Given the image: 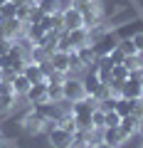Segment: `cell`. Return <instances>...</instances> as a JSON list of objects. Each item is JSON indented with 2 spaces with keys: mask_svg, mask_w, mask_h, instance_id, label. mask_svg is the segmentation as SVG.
<instances>
[{
  "mask_svg": "<svg viewBox=\"0 0 143 148\" xmlns=\"http://www.w3.org/2000/svg\"><path fill=\"white\" fill-rule=\"evenodd\" d=\"M62 91H64V99L67 101H79V99H84L86 96V91H84V82L79 79V77H67V79L62 82Z\"/></svg>",
  "mask_w": 143,
  "mask_h": 148,
  "instance_id": "1",
  "label": "cell"
},
{
  "mask_svg": "<svg viewBox=\"0 0 143 148\" xmlns=\"http://www.w3.org/2000/svg\"><path fill=\"white\" fill-rule=\"evenodd\" d=\"M20 128L25 133H30V136H37V133H42V128H44V119L40 116V114H35V111H27L25 116L20 119Z\"/></svg>",
  "mask_w": 143,
  "mask_h": 148,
  "instance_id": "2",
  "label": "cell"
},
{
  "mask_svg": "<svg viewBox=\"0 0 143 148\" xmlns=\"http://www.w3.org/2000/svg\"><path fill=\"white\" fill-rule=\"evenodd\" d=\"M94 52H96V57H109L111 54V49H116L118 47V37H116V32H106L104 37H99L94 45Z\"/></svg>",
  "mask_w": 143,
  "mask_h": 148,
  "instance_id": "3",
  "label": "cell"
},
{
  "mask_svg": "<svg viewBox=\"0 0 143 148\" xmlns=\"http://www.w3.org/2000/svg\"><path fill=\"white\" fill-rule=\"evenodd\" d=\"M62 25L64 30H79V27H84V15H81L79 8L69 5L62 10Z\"/></svg>",
  "mask_w": 143,
  "mask_h": 148,
  "instance_id": "4",
  "label": "cell"
},
{
  "mask_svg": "<svg viewBox=\"0 0 143 148\" xmlns=\"http://www.w3.org/2000/svg\"><path fill=\"white\" fill-rule=\"evenodd\" d=\"M72 136H74V133H69V131H64V128L54 126L52 131L47 133V141H49L52 148H72Z\"/></svg>",
  "mask_w": 143,
  "mask_h": 148,
  "instance_id": "5",
  "label": "cell"
},
{
  "mask_svg": "<svg viewBox=\"0 0 143 148\" xmlns=\"http://www.w3.org/2000/svg\"><path fill=\"white\" fill-rule=\"evenodd\" d=\"M101 141L109 143L111 148H121L123 143L128 141V136H126L118 126H114V128H104V131H101Z\"/></svg>",
  "mask_w": 143,
  "mask_h": 148,
  "instance_id": "6",
  "label": "cell"
},
{
  "mask_svg": "<svg viewBox=\"0 0 143 148\" xmlns=\"http://www.w3.org/2000/svg\"><path fill=\"white\" fill-rule=\"evenodd\" d=\"M96 72V77H99L101 82H104V84H109V82H111V72H114V62L109 57H99L96 59V64L94 67H91Z\"/></svg>",
  "mask_w": 143,
  "mask_h": 148,
  "instance_id": "7",
  "label": "cell"
},
{
  "mask_svg": "<svg viewBox=\"0 0 143 148\" xmlns=\"http://www.w3.org/2000/svg\"><path fill=\"white\" fill-rule=\"evenodd\" d=\"M25 99L30 101L32 106H37V104H44V101H49V99H47V82H40V84H32Z\"/></svg>",
  "mask_w": 143,
  "mask_h": 148,
  "instance_id": "8",
  "label": "cell"
},
{
  "mask_svg": "<svg viewBox=\"0 0 143 148\" xmlns=\"http://www.w3.org/2000/svg\"><path fill=\"white\" fill-rule=\"evenodd\" d=\"M49 62H52V69L69 74V52L67 49H54V52L49 54Z\"/></svg>",
  "mask_w": 143,
  "mask_h": 148,
  "instance_id": "9",
  "label": "cell"
},
{
  "mask_svg": "<svg viewBox=\"0 0 143 148\" xmlns=\"http://www.w3.org/2000/svg\"><path fill=\"white\" fill-rule=\"evenodd\" d=\"M22 74H25V77L32 82V84L47 82V77H44V72H42V64H37V62H27V64H25V69H22Z\"/></svg>",
  "mask_w": 143,
  "mask_h": 148,
  "instance_id": "10",
  "label": "cell"
},
{
  "mask_svg": "<svg viewBox=\"0 0 143 148\" xmlns=\"http://www.w3.org/2000/svg\"><path fill=\"white\" fill-rule=\"evenodd\" d=\"M69 40V49H79L81 45H86V27H79V30H64Z\"/></svg>",
  "mask_w": 143,
  "mask_h": 148,
  "instance_id": "11",
  "label": "cell"
},
{
  "mask_svg": "<svg viewBox=\"0 0 143 148\" xmlns=\"http://www.w3.org/2000/svg\"><path fill=\"white\" fill-rule=\"evenodd\" d=\"M118 128H121V131L126 133L128 138H131L133 133H138V128H141V119L133 116V114H128V116H121V123H118Z\"/></svg>",
  "mask_w": 143,
  "mask_h": 148,
  "instance_id": "12",
  "label": "cell"
},
{
  "mask_svg": "<svg viewBox=\"0 0 143 148\" xmlns=\"http://www.w3.org/2000/svg\"><path fill=\"white\" fill-rule=\"evenodd\" d=\"M77 54H79V59H81V64H84L86 69H91L96 64V52H94V47H91V45H81L79 49H77Z\"/></svg>",
  "mask_w": 143,
  "mask_h": 148,
  "instance_id": "13",
  "label": "cell"
},
{
  "mask_svg": "<svg viewBox=\"0 0 143 148\" xmlns=\"http://www.w3.org/2000/svg\"><path fill=\"white\" fill-rule=\"evenodd\" d=\"M30 86H32V82L27 79V77H25L22 72L17 74L15 79H12V89H15V94H17V96H27V91H30Z\"/></svg>",
  "mask_w": 143,
  "mask_h": 148,
  "instance_id": "14",
  "label": "cell"
},
{
  "mask_svg": "<svg viewBox=\"0 0 143 148\" xmlns=\"http://www.w3.org/2000/svg\"><path fill=\"white\" fill-rule=\"evenodd\" d=\"M133 109H136V99H126V96H118L116 101V114L118 116H128V114H133Z\"/></svg>",
  "mask_w": 143,
  "mask_h": 148,
  "instance_id": "15",
  "label": "cell"
},
{
  "mask_svg": "<svg viewBox=\"0 0 143 148\" xmlns=\"http://www.w3.org/2000/svg\"><path fill=\"white\" fill-rule=\"evenodd\" d=\"M59 3L62 0H37V8H40L42 15H54V12H62Z\"/></svg>",
  "mask_w": 143,
  "mask_h": 148,
  "instance_id": "16",
  "label": "cell"
},
{
  "mask_svg": "<svg viewBox=\"0 0 143 148\" xmlns=\"http://www.w3.org/2000/svg\"><path fill=\"white\" fill-rule=\"evenodd\" d=\"M47 99L54 101V104H62L64 99V91H62V84H47Z\"/></svg>",
  "mask_w": 143,
  "mask_h": 148,
  "instance_id": "17",
  "label": "cell"
},
{
  "mask_svg": "<svg viewBox=\"0 0 143 148\" xmlns=\"http://www.w3.org/2000/svg\"><path fill=\"white\" fill-rule=\"evenodd\" d=\"M118 49H121L126 57H138V49H136V45H133L131 37H126V40H118Z\"/></svg>",
  "mask_w": 143,
  "mask_h": 148,
  "instance_id": "18",
  "label": "cell"
},
{
  "mask_svg": "<svg viewBox=\"0 0 143 148\" xmlns=\"http://www.w3.org/2000/svg\"><path fill=\"white\" fill-rule=\"evenodd\" d=\"M104 119H106V111L101 109V106L91 111V126H94V131H101V128H104Z\"/></svg>",
  "mask_w": 143,
  "mask_h": 148,
  "instance_id": "19",
  "label": "cell"
},
{
  "mask_svg": "<svg viewBox=\"0 0 143 148\" xmlns=\"http://www.w3.org/2000/svg\"><path fill=\"white\" fill-rule=\"evenodd\" d=\"M15 101H17V94L0 96V114H8V111H12V109H15Z\"/></svg>",
  "mask_w": 143,
  "mask_h": 148,
  "instance_id": "20",
  "label": "cell"
},
{
  "mask_svg": "<svg viewBox=\"0 0 143 148\" xmlns=\"http://www.w3.org/2000/svg\"><path fill=\"white\" fill-rule=\"evenodd\" d=\"M25 35L30 37V40H32V42H35V45H37L40 40H42L44 30H42V25H27V27H25Z\"/></svg>",
  "mask_w": 143,
  "mask_h": 148,
  "instance_id": "21",
  "label": "cell"
},
{
  "mask_svg": "<svg viewBox=\"0 0 143 148\" xmlns=\"http://www.w3.org/2000/svg\"><path fill=\"white\" fill-rule=\"evenodd\" d=\"M121 123V116H118L116 111H106V119H104V128H114V126H118ZM101 128V131H104Z\"/></svg>",
  "mask_w": 143,
  "mask_h": 148,
  "instance_id": "22",
  "label": "cell"
},
{
  "mask_svg": "<svg viewBox=\"0 0 143 148\" xmlns=\"http://www.w3.org/2000/svg\"><path fill=\"white\" fill-rule=\"evenodd\" d=\"M64 79H67V72H57V69H52V72L47 74V84H62Z\"/></svg>",
  "mask_w": 143,
  "mask_h": 148,
  "instance_id": "23",
  "label": "cell"
},
{
  "mask_svg": "<svg viewBox=\"0 0 143 148\" xmlns=\"http://www.w3.org/2000/svg\"><path fill=\"white\" fill-rule=\"evenodd\" d=\"M109 59H111L114 64H123V59H126V54H123L121 49L116 47V49H111V54H109Z\"/></svg>",
  "mask_w": 143,
  "mask_h": 148,
  "instance_id": "24",
  "label": "cell"
},
{
  "mask_svg": "<svg viewBox=\"0 0 143 148\" xmlns=\"http://www.w3.org/2000/svg\"><path fill=\"white\" fill-rule=\"evenodd\" d=\"M8 94H15V89H12L10 82H3V79H0V96H8Z\"/></svg>",
  "mask_w": 143,
  "mask_h": 148,
  "instance_id": "25",
  "label": "cell"
},
{
  "mask_svg": "<svg viewBox=\"0 0 143 148\" xmlns=\"http://www.w3.org/2000/svg\"><path fill=\"white\" fill-rule=\"evenodd\" d=\"M131 40H133V45H136L138 54H143V32H136V35H133Z\"/></svg>",
  "mask_w": 143,
  "mask_h": 148,
  "instance_id": "26",
  "label": "cell"
},
{
  "mask_svg": "<svg viewBox=\"0 0 143 148\" xmlns=\"http://www.w3.org/2000/svg\"><path fill=\"white\" fill-rule=\"evenodd\" d=\"M91 148H111V146H109V143H104V141H96Z\"/></svg>",
  "mask_w": 143,
  "mask_h": 148,
  "instance_id": "27",
  "label": "cell"
},
{
  "mask_svg": "<svg viewBox=\"0 0 143 148\" xmlns=\"http://www.w3.org/2000/svg\"><path fill=\"white\" fill-rule=\"evenodd\" d=\"M3 40H8V37H5V32H3V27H0V42H3Z\"/></svg>",
  "mask_w": 143,
  "mask_h": 148,
  "instance_id": "28",
  "label": "cell"
},
{
  "mask_svg": "<svg viewBox=\"0 0 143 148\" xmlns=\"http://www.w3.org/2000/svg\"><path fill=\"white\" fill-rule=\"evenodd\" d=\"M0 148H5V138L3 136H0Z\"/></svg>",
  "mask_w": 143,
  "mask_h": 148,
  "instance_id": "29",
  "label": "cell"
},
{
  "mask_svg": "<svg viewBox=\"0 0 143 148\" xmlns=\"http://www.w3.org/2000/svg\"><path fill=\"white\" fill-rule=\"evenodd\" d=\"M138 133H141V136H143V121H141V128H138Z\"/></svg>",
  "mask_w": 143,
  "mask_h": 148,
  "instance_id": "30",
  "label": "cell"
},
{
  "mask_svg": "<svg viewBox=\"0 0 143 148\" xmlns=\"http://www.w3.org/2000/svg\"><path fill=\"white\" fill-rule=\"evenodd\" d=\"M5 3H8V0H0V8H3V5H5Z\"/></svg>",
  "mask_w": 143,
  "mask_h": 148,
  "instance_id": "31",
  "label": "cell"
},
{
  "mask_svg": "<svg viewBox=\"0 0 143 148\" xmlns=\"http://www.w3.org/2000/svg\"><path fill=\"white\" fill-rule=\"evenodd\" d=\"M141 148H143V143H141Z\"/></svg>",
  "mask_w": 143,
  "mask_h": 148,
  "instance_id": "32",
  "label": "cell"
}]
</instances>
